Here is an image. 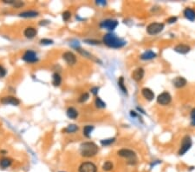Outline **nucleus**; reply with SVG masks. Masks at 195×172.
<instances>
[{"mask_svg":"<svg viewBox=\"0 0 195 172\" xmlns=\"http://www.w3.org/2000/svg\"><path fill=\"white\" fill-rule=\"evenodd\" d=\"M103 43L109 48L119 49L126 44V42L113 33H107L103 37Z\"/></svg>","mask_w":195,"mask_h":172,"instance_id":"f257e3e1","label":"nucleus"},{"mask_svg":"<svg viewBox=\"0 0 195 172\" xmlns=\"http://www.w3.org/2000/svg\"><path fill=\"white\" fill-rule=\"evenodd\" d=\"M98 146L93 142H86L81 145V154L84 157H91L97 154Z\"/></svg>","mask_w":195,"mask_h":172,"instance_id":"f03ea898","label":"nucleus"},{"mask_svg":"<svg viewBox=\"0 0 195 172\" xmlns=\"http://www.w3.org/2000/svg\"><path fill=\"white\" fill-rule=\"evenodd\" d=\"M117 153H118V155L120 157L128 159V162L130 164H135L137 163L136 154L133 151H131V150H128V149H122Z\"/></svg>","mask_w":195,"mask_h":172,"instance_id":"7ed1b4c3","label":"nucleus"},{"mask_svg":"<svg viewBox=\"0 0 195 172\" xmlns=\"http://www.w3.org/2000/svg\"><path fill=\"white\" fill-rule=\"evenodd\" d=\"M164 23H152L147 27V32L149 35H157L164 30Z\"/></svg>","mask_w":195,"mask_h":172,"instance_id":"20e7f679","label":"nucleus"},{"mask_svg":"<svg viewBox=\"0 0 195 172\" xmlns=\"http://www.w3.org/2000/svg\"><path fill=\"white\" fill-rule=\"evenodd\" d=\"M192 147V139L189 136H186L183 137L182 139V143H181V149L179 151V155L180 156H183L185 155Z\"/></svg>","mask_w":195,"mask_h":172,"instance_id":"39448f33","label":"nucleus"},{"mask_svg":"<svg viewBox=\"0 0 195 172\" xmlns=\"http://www.w3.org/2000/svg\"><path fill=\"white\" fill-rule=\"evenodd\" d=\"M171 101H172V97L168 91L162 92L157 97V102L161 105H168L171 103Z\"/></svg>","mask_w":195,"mask_h":172,"instance_id":"423d86ee","label":"nucleus"},{"mask_svg":"<svg viewBox=\"0 0 195 172\" xmlns=\"http://www.w3.org/2000/svg\"><path fill=\"white\" fill-rule=\"evenodd\" d=\"M100 26L108 30H114L118 26V22L114 19H106L100 23Z\"/></svg>","mask_w":195,"mask_h":172,"instance_id":"0eeeda50","label":"nucleus"},{"mask_svg":"<svg viewBox=\"0 0 195 172\" xmlns=\"http://www.w3.org/2000/svg\"><path fill=\"white\" fill-rule=\"evenodd\" d=\"M23 60L25 61L26 63H30V64H33V63H36L38 61V58H37V56H36V53L33 50H27L23 56Z\"/></svg>","mask_w":195,"mask_h":172,"instance_id":"6e6552de","label":"nucleus"},{"mask_svg":"<svg viewBox=\"0 0 195 172\" xmlns=\"http://www.w3.org/2000/svg\"><path fill=\"white\" fill-rule=\"evenodd\" d=\"M96 166L91 162H86L81 164L79 167V172H96Z\"/></svg>","mask_w":195,"mask_h":172,"instance_id":"1a4fd4ad","label":"nucleus"},{"mask_svg":"<svg viewBox=\"0 0 195 172\" xmlns=\"http://www.w3.org/2000/svg\"><path fill=\"white\" fill-rule=\"evenodd\" d=\"M62 58L69 65H74L76 63V57L75 54H73L70 51H66L65 53H63Z\"/></svg>","mask_w":195,"mask_h":172,"instance_id":"9d476101","label":"nucleus"},{"mask_svg":"<svg viewBox=\"0 0 195 172\" xmlns=\"http://www.w3.org/2000/svg\"><path fill=\"white\" fill-rule=\"evenodd\" d=\"M1 103L3 104H10V105H14V106H17L20 104V101L11 96L9 97H4L1 99Z\"/></svg>","mask_w":195,"mask_h":172,"instance_id":"9b49d317","label":"nucleus"},{"mask_svg":"<svg viewBox=\"0 0 195 172\" xmlns=\"http://www.w3.org/2000/svg\"><path fill=\"white\" fill-rule=\"evenodd\" d=\"M131 77H132V78H133L135 81H136V82L141 81V80L143 78V77H144V70H143L142 68H137V69H135V70L133 71Z\"/></svg>","mask_w":195,"mask_h":172,"instance_id":"f8f14e48","label":"nucleus"},{"mask_svg":"<svg viewBox=\"0 0 195 172\" xmlns=\"http://www.w3.org/2000/svg\"><path fill=\"white\" fill-rule=\"evenodd\" d=\"M173 84H174V87H176L178 89H181V88H183L184 86H186L187 79L184 78L183 77H177L173 80Z\"/></svg>","mask_w":195,"mask_h":172,"instance_id":"ddd939ff","label":"nucleus"},{"mask_svg":"<svg viewBox=\"0 0 195 172\" xmlns=\"http://www.w3.org/2000/svg\"><path fill=\"white\" fill-rule=\"evenodd\" d=\"M176 52L180 53V54H187L190 51L191 48L190 46L187 45V44H180L178 45H176L174 49Z\"/></svg>","mask_w":195,"mask_h":172,"instance_id":"4468645a","label":"nucleus"},{"mask_svg":"<svg viewBox=\"0 0 195 172\" xmlns=\"http://www.w3.org/2000/svg\"><path fill=\"white\" fill-rule=\"evenodd\" d=\"M141 94L144 97V98H146L148 101H152L154 98V93L153 92L152 90L148 88H143L141 90Z\"/></svg>","mask_w":195,"mask_h":172,"instance_id":"2eb2a0df","label":"nucleus"},{"mask_svg":"<svg viewBox=\"0 0 195 172\" xmlns=\"http://www.w3.org/2000/svg\"><path fill=\"white\" fill-rule=\"evenodd\" d=\"M184 16L187 19L193 22L195 20V10L191 8H186L184 10Z\"/></svg>","mask_w":195,"mask_h":172,"instance_id":"dca6fc26","label":"nucleus"},{"mask_svg":"<svg viewBox=\"0 0 195 172\" xmlns=\"http://www.w3.org/2000/svg\"><path fill=\"white\" fill-rule=\"evenodd\" d=\"M154 57H156V53L152 51V50H147V51H145L144 53H142L141 55V60H145V61L151 60V59H153Z\"/></svg>","mask_w":195,"mask_h":172,"instance_id":"f3484780","label":"nucleus"},{"mask_svg":"<svg viewBox=\"0 0 195 172\" xmlns=\"http://www.w3.org/2000/svg\"><path fill=\"white\" fill-rule=\"evenodd\" d=\"M36 33H37L36 30L33 27H28L23 31V34L27 38H33L36 35Z\"/></svg>","mask_w":195,"mask_h":172,"instance_id":"a211bd4d","label":"nucleus"},{"mask_svg":"<svg viewBox=\"0 0 195 172\" xmlns=\"http://www.w3.org/2000/svg\"><path fill=\"white\" fill-rule=\"evenodd\" d=\"M19 16L22 17H35L38 16V12L36 10H28V11H23L20 13Z\"/></svg>","mask_w":195,"mask_h":172,"instance_id":"6ab92c4d","label":"nucleus"},{"mask_svg":"<svg viewBox=\"0 0 195 172\" xmlns=\"http://www.w3.org/2000/svg\"><path fill=\"white\" fill-rule=\"evenodd\" d=\"M67 116L69 118H71V119H76L77 117V116H78V112H77V111L75 108L70 107L67 111Z\"/></svg>","mask_w":195,"mask_h":172,"instance_id":"aec40b11","label":"nucleus"},{"mask_svg":"<svg viewBox=\"0 0 195 172\" xmlns=\"http://www.w3.org/2000/svg\"><path fill=\"white\" fill-rule=\"evenodd\" d=\"M53 79H52V83H53V85L54 86H59L62 83V77L61 76L58 74V73H55L53 74Z\"/></svg>","mask_w":195,"mask_h":172,"instance_id":"412c9836","label":"nucleus"},{"mask_svg":"<svg viewBox=\"0 0 195 172\" xmlns=\"http://www.w3.org/2000/svg\"><path fill=\"white\" fill-rule=\"evenodd\" d=\"M11 163H12L11 159H10V158H3L0 161V167H2L3 169L8 168L9 166H10Z\"/></svg>","mask_w":195,"mask_h":172,"instance_id":"4be33fe9","label":"nucleus"},{"mask_svg":"<svg viewBox=\"0 0 195 172\" xmlns=\"http://www.w3.org/2000/svg\"><path fill=\"white\" fill-rule=\"evenodd\" d=\"M94 130V126H91V125H87L84 127L83 129V134L86 137H90V135H91V132L93 131Z\"/></svg>","mask_w":195,"mask_h":172,"instance_id":"5701e85b","label":"nucleus"},{"mask_svg":"<svg viewBox=\"0 0 195 172\" xmlns=\"http://www.w3.org/2000/svg\"><path fill=\"white\" fill-rule=\"evenodd\" d=\"M118 86L120 87V89L122 90L123 93H126L127 94V88L125 86V84H124V78L122 77H121L118 80Z\"/></svg>","mask_w":195,"mask_h":172,"instance_id":"b1692460","label":"nucleus"},{"mask_svg":"<svg viewBox=\"0 0 195 172\" xmlns=\"http://www.w3.org/2000/svg\"><path fill=\"white\" fill-rule=\"evenodd\" d=\"M77 130H78V127H77L76 125H75V124H70V125H69L66 129H64L62 131L67 132V133H74V132H76Z\"/></svg>","mask_w":195,"mask_h":172,"instance_id":"393cba45","label":"nucleus"},{"mask_svg":"<svg viewBox=\"0 0 195 172\" xmlns=\"http://www.w3.org/2000/svg\"><path fill=\"white\" fill-rule=\"evenodd\" d=\"M113 167H114V165H113V164H112L110 161L105 162V163L103 164V165H102V169H103L104 171H111V170L113 169Z\"/></svg>","mask_w":195,"mask_h":172,"instance_id":"a878e982","label":"nucleus"},{"mask_svg":"<svg viewBox=\"0 0 195 172\" xmlns=\"http://www.w3.org/2000/svg\"><path fill=\"white\" fill-rule=\"evenodd\" d=\"M95 105H96V107L101 108V109H103V108L106 107V104L100 97H96L95 98Z\"/></svg>","mask_w":195,"mask_h":172,"instance_id":"bb28decb","label":"nucleus"},{"mask_svg":"<svg viewBox=\"0 0 195 172\" xmlns=\"http://www.w3.org/2000/svg\"><path fill=\"white\" fill-rule=\"evenodd\" d=\"M115 141V138L103 139V140H101V144H102V145H103V146H108V145L112 144Z\"/></svg>","mask_w":195,"mask_h":172,"instance_id":"cd10ccee","label":"nucleus"},{"mask_svg":"<svg viewBox=\"0 0 195 172\" xmlns=\"http://www.w3.org/2000/svg\"><path fill=\"white\" fill-rule=\"evenodd\" d=\"M89 98V95L88 93H84V94H82V95L79 97L78 101H79L80 103H84V102H86Z\"/></svg>","mask_w":195,"mask_h":172,"instance_id":"c85d7f7f","label":"nucleus"},{"mask_svg":"<svg viewBox=\"0 0 195 172\" xmlns=\"http://www.w3.org/2000/svg\"><path fill=\"white\" fill-rule=\"evenodd\" d=\"M70 17H71V13L69 10H66L62 13V19L64 21H68L70 18Z\"/></svg>","mask_w":195,"mask_h":172,"instance_id":"c756f323","label":"nucleus"},{"mask_svg":"<svg viewBox=\"0 0 195 172\" xmlns=\"http://www.w3.org/2000/svg\"><path fill=\"white\" fill-rule=\"evenodd\" d=\"M40 43L42 44H44V45H48V44H53V41L50 40V39H48V38H43V39H41Z\"/></svg>","mask_w":195,"mask_h":172,"instance_id":"7c9ffc66","label":"nucleus"},{"mask_svg":"<svg viewBox=\"0 0 195 172\" xmlns=\"http://www.w3.org/2000/svg\"><path fill=\"white\" fill-rule=\"evenodd\" d=\"M191 119H192V125L195 126V109L192 110L191 111Z\"/></svg>","mask_w":195,"mask_h":172,"instance_id":"2f4dec72","label":"nucleus"},{"mask_svg":"<svg viewBox=\"0 0 195 172\" xmlns=\"http://www.w3.org/2000/svg\"><path fill=\"white\" fill-rule=\"evenodd\" d=\"M177 20H178L177 17H169V18L167 20V22H168V23H175Z\"/></svg>","mask_w":195,"mask_h":172,"instance_id":"473e14b6","label":"nucleus"},{"mask_svg":"<svg viewBox=\"0 0 195 172\" xmlns=\"http://www.w3.org/2000/svg\"><path fill=\"white\" fill-rule=\"evenodd\" d=\"M6 75V70L3 67L0 65V77H3Z\"/></svg>","mask_w":195,"mask_h":172,"instance_id":"72a5a7b5","label":"nucleus"},{"mask_svg":"<svg viewBox=\"0 0 195 172\" xmlns=\"http://www.w3.org/2000/svg\"><path fill=\"white\" fill-rule=\"evenodd\" d=\"M85 42H87L88 44H100L99 41H93V40H86Z\"/></svg>","mask_w":195,"mask_h":172,"instance_id":"f704fd0d","label":"nucleus"},{"mask_svg":"<svg viewBox=\"0 0 195 172\" xmlns=\"http://www.w3.org/2000/svg\"><path fill=\"white\" fill-rule=\"evenodd\" d=\"M98 90H99V88H98V87H95V88H92V89H91V92H92L93 94H95V95L97 94Z\"/></svg>","mask_w":195,"mask_h":172,"instance_id":"c9c22d12","label":"nucleus"},{"mask_svg":"<svg viewBox=\"0 0 195 172\" xmlns=\"http://www.w3.org/2000/svg\"><path fill=\"white\" fill-rule=\"evenodd\" d=\"M96 3H97V4L105 5V4H106V1H104V0H98V1H96Z\"/></svg>","mask_w":195,"mask_h":172,"instance_id":"e433bc0d","label":"nucleus"}]
</instances>
